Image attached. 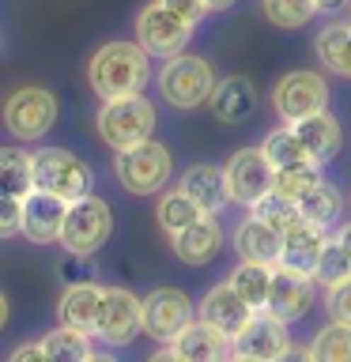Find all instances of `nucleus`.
<instances>
[{
  "label": "nucleus",
  "mask_w": 351,
  "mask_h": 362,
  "mask_svg": "<svg viewBox=\"0 0 351 362\" xmlns=\"http://www.w3.org/2000/svg\"><path fill=\"white\" fill-rule=\"evenodd\" d=\"M147 79H151V53L140 42H106L87 61V83L98 98L140 95Z\"/></svg>",
  "instance_id": "f257e3e1"
},
{
  "label": "nucleus",
  "mask_w": 351,
  "mask_h": 362,
  "mask_svg": "<svg viewBox=\"0 0 351 362\" xmlns=\"http://www.w3.org/2000/svg\"><path fill=\"white\" fill-rule=\"evenodd\" d=\"M215 83H219V76H215V68H212L208 57H200V53L166 57L163 68H159V76H155L159 95H163V102H166V106H174V110H200V106H208Z\"/></svg>",
  "instance_id": "f03ea898"
},
{
  "label": "nucleus",
  "mask_w": 351,
  "mask_h": 362,
  "mask_svg": "<svg viewBox=\"0 0 351 362\" xmlns=\"http://www.w3.org/2000/svg\"><path fill=\"white\" fill-rule=\"evenodd\" d=\"M159 113L151 106V98L144 95H117V98H102V106L95 113V132L110 151H125L132 144L151 140Z\"/></svg>",
  "instance_id": "7ed1b4c3"
},
{
  "label": "nucleus",
  "mask_w": 351,
  "mask_h": 362,
  "mask_svg": "<svg viewBox=\"0 0 351 362\" xmlns=\"http://www.w3.org/2000/svg\"><path fill=\"white\" fill-rule=\"evenodd\" d=\"M113 177L129 197H155L174 177V155L159 140L132 144L125 151H113Z\"/></svg>",
  "instance_id": "20e7f679"
},
{
  "label": "nucleus",
  "mask_w": 351,
  "mask_h": 362,
  "mask_svg": "<svg viewBox=\"0 0 351 362\" xmlns=\"http://www.w3.org/2000/svg\"><path fill=\"white\" fill-rule=\"evenodd\" d=\"M113 234V211L110 204L87 192L79 200H68V215H64V230H61V249L64 253H98Z\"/></svg>",
  "instance_id": "39448f33"
},
{
  "label": "nucleus",
  "mask_w": 351,
  "mask_h": 362,
  "mask_svg": "<svg viewBox=\"0 0 351 362\" xmlns=\"http://www.w3.org/2000/svg\"><path fill=\"white\" fill-rule=\"evenodd\" d=\"M333 102V90H328V79L313 68H294V72H283L272 87V110H276L280 121H302L310 113L328 110Z\"/></svg>",
  "instance_id": "423d86ee"
},
{
  "label": "nucleus",
  "mask_w": 351,
  "mask_h": 362,
  "mask_svg": "<svg viewBox=\"0 0 351 362\" xmlns=\"http://www.w3.org/2000/svg\"><path fill=\"white\" fill-rule=\"evenodd\" d=\"M61 117V102L45 87H16L4 98V129L23 144L42 140Z\"/></svg>",
  "instance_id": "0eeeda50"
},
{
  "label": "nucleus",
  "mask_w": 351,
  "mask_h": 362,
  "mask_svg": "<svg viewBox=\"0 0 351 362\" xmlns=\"http://www.w3.org/2000/svg\"><path fill=\"white\" fill-rule=\"evenodd\" d=\"M34 181H38V189L57 192L64 200H79L95 189L91 166L64 147H38L34 151Z\"/></svg>",
  "instance_id": "6e6552de"
},
{
  "label": "nucleus",
  "mask_w": 351,
  "mask_h": 362,
  "mask_svg": "<svg viewBox=\"0 0 351 362\" xmlns=\"http://www.w3.org/2000/svg\"><path fill=\"white\" fill-rule=\"evenodd\" d=\"M136 42L151 57L166 61V57L185 53V45L192 42V23L174 16L163 0H151V4H144L136 11Z\"/></svg>",
  "instance_id": "1a4fd4ad"
},
{
  "label": "nucleus",
  "mask_w": 351,
  "mask_h": 362,
  "mask_svg": "<svg viewBox=\"0 0 351 362\" xmlns=\"http://www.w3.org/2000/svg\"><path fill=\"white\" fill-rule=\"evenodd\" d=\"M291 332L287 321H280L276 313L257 310L249 317V325L238 336H231V358H246V362H280L291 358Z\"/></svg>",
  "instance_id": "9d476101"
},
{
  "label": "nucleus",
  "mask_w": 351,
  "mask_h": 362,
  "mask_svg": "<svg viewBox=\"0 0 351 362\" xmlns=\"http://www.w3.org/2000/svg\"><path fill=\"white\" fill-rule=\"evenodd\" d=\"M197 321V305L181 287H155L144 294V336L170 344Z\"/></svg>",
  "instance_id": "9b49d317"
},
{
  "label": "nucleus",
  "mask_w": 351,
  "mask_h": 362,
  "mask_svg": "<svg viewBox=\"0 0 351 362\" xmlns=\"http://www.w3.org/2000/svg\"><path fill=\"white\" fill-rule=\"evenodd\" d=\"M136 336H144V298L129 287H106L95 339L106 347H129Z\"/></svg>",
  "instance_id": "f8f14e48"
},
{
  "label": "nucleus",
  "mask_w": 351,
  "mask_h": 362,
  "mask_svg": "<svg viewBox=\"0 0 351 362\" xmlns=\"http://www.w3.org/2000/svg\"><path fill=\"white\" fill-rule=\"evenodd\" d=\"M223 170H226V185H231V200L246 211L260 197H268L272 185H276V166L265 155V147H238Z\"/></svg>",
  "instance_id": "ddd939ff"
},
{
  "label": "nucleus",
  "mask_w": 351,
  "mask_h": 362,
  "mask_svg": "<svg viewBox=\"0 0 351 362\" xmlns=\"http://www.w3.org/2000/svg\"><path fill=\"white\" fill-rule=\"evenodd\" d=\"M317 287H321V283L313 276H302V272H291V268L276 264L272 294H268V313H276L280 321H287V325L302 321L317 302Z\"/></svg>",
  "instance_id": "4468645a"
},
{
  "label": "nucleus",
  "mask_w": 351,
  "mask_h": 362,
  "mask_svg": "<svg viewBox=\"0 0 351 362\" xmlns=\"http://www.w3.org/2000/svg\"><path fill=\"white\" fill-rule=\"evenodd\" d=\"M231 355V336L197 317L178 339H170L155 351V358H181V362H215Z\"/></svg>",
  "instance_id": "2eb2a0df"
},
{
  "label": "nucleus",
  "mask_w": 351,
  "mask_h": 362,
  "mask_svg": "<svg viewBox=\"0 0 351 362\" xmlns=\"http://www.w3.org/2000/svg\"><path fill=\"white\" fill-rule=\"evenodd\" d=\"M223 242H226V238H223V223H219V215H215V211L200 215L197 223L185 226V230L170 234V249H174V257L181 260V264H192V268L212 264V260L219 257Z\"/></svg>",
  "instance_id": "dca6fc26"
},
{
  "label": "nucleus",
  "mask_w": 351,
  "mask_h": 362,
  "mask_svg": "<svg viewBox=\"0 0 351 362\" xmlns=\"http://www.w3.org/2000/svg\"><path fill=\"white\" fill-rule=\"evenodd\" d=\"M64 215H68V200L57 192L34 189L27 204H23V238L34 245H53L61 242L64 230Z\"/></svg>",
  "instance_id": "f3484780"
},
{
  "label": "nucleus",
  "mask_w": 351,
  "mask_h": 362,
  "mask_svg": "<svg viewBox=\"0 0 351 362\" xmlns=\"http://www.w3.org/2000/svg\"><path fill=\"white\" fill-rule=\"evenodd\" d=\"M231 245H234L238 260H257V264H272V268L283 260V230H276V226L265 223L253 211L234 226Z\"/></svg>",
  "instance_id": "a211bd4d"
},
{
  "label": "nucleus",
  "mask_w": 351,
  "mask_h": 362,
  "mask_svg": "<svg viewBox=\"0 0 351 362\" xmlns=\"http://www.w3.org/2000/svg\"><path fill=\"white\" fill-rule=\"evenodd\" d=\"M253 313H257V310L231 287V283L208 287V291H204V298L197 302V317H204V321L215 325V328H219V332H226V336H238V332H242Z\"/></svg>",
  "instance_id": "6ab92c4d"
},
{
  "label": "nucleus",
  "mask_w": 351,
  "mask_h": 362,
  "mask_svg": "<svg viewBox=\"0 0 351 362\" xmlns=\"http://www.w3.org/2000/svg\"><path fill=\"white\" fill-rule=\"evenodd\" d=\"M257 102H260V95L253 87V79L223 76L219 83H215L212 98H208V110H212V117L219 124H242V121H249L257 113Z\"/></svg>",
  "instance_id": "aec40b11"
},
{
  "label": "nucleus",
  "mask_w": 351,
  "mask_h": 362,
  "mask_svg": "<svg viewBox=\"0 0 351 362\" xmlns=\"http://www.w3.org/2000/svg\"><path fill=\"white\" fill-rule=\"evenodd\" d=\"M102 294H106V287H98L95 279L68 283L61 291V298H57V321L95 336V325H98V313H102Z\"/></svg>",
  "instance_id": "412c9836"
},
{
  "label": "nucleus",
  "mask_w": 351,
  "mask_h": 362,
  "mask_svg": "<svg viewBox=\"0 0 351 362\" xmlns=\"http://www.w3.org/2000/svg\"><path fill=\"white\" fill-rule=\"evenodd\" d=\"M328 242V230L317 226L310 219H299L283 230V268L291 272H302V276H313L317 272V260H321V249Z\"/></svg>",
  "instance_id": "4be33fe9"
},
{
  "label": "nucleus",
  "mask_w": 351,
  "mask_h": 362,
  "mask_svg": "<svg viewBox=\"0 0 351 362\" xmlns=\"http://www.w3.org/2000/svg\"><path fill=\"white\" fill-rule=\"evenodd\" d=\"M178 185L185 189L204 211H215V215H219L226 204H234V200H231V185H226V170L215 166V163H192L185 174H181Z\"/></svg>",
  "instance_id": "5701e85b"
},
{
  "label": "nucleus",
  "mask_w": 351,
  "mask_h": 362,
  "mask_svg": "<svg viewBox=\"0 0 351 362\" xmlns=\"http://www.w3.org/2000/svg\"><path fill=\"white\" fill-rule=\"evenodd\" d=\"M294 129H299V136L306 140V147H310L313 163H321V166L333 163V158L340 155V147H344V129H340L333 110L310 113V117L294 121Z\"/></svg>",
  "instance_id": "b1692460"
},
{
  "label": "nucleus",
  "mask_w": 351,
  "mask_h": 362,
  "mask_svg": "<svg viewBox=\"0 0 351 362\" xmlns=\"http://www.w3.org/2000/svg\"><path fill=\"white\" fill-rule=\"evenodd\" d=\"M313 53L325 64V72L351 79V19L347 23H325L313 38Z\"/></svg>",
  "instance_id": "393cba45"
},
{
  "label": "nucleus",
  "mask_w": 351,
  "mask_h": 362,
  "mask_svg": "<svg viewBox=\"0 0 351 362\" xmlns=\"http://www.w3.org/2000/svg\"><path fill=\"white\" fill-rule=\"evenodd\" d=\"M272 276H276V268L272 264H257V260H238L231 268V276L226 283L242 294V298L253 305V310H268V294H272Z\"/></svg>",
  "instance_id": "a878e982"
},
{
  "label": "nucleus",
  "mask_w": 351,
  "mask_h": 362,
  "mask_svg": "<svg viewBox=\"0 0 351 362\" xmlns=\"http://www.w3.org/2000/svg\"><path fill=\"white\" fill-rule=\"evenodd\" d=\"M260 147H265V155L272 158V166H276V170L313 163V155H310V147H306V140L299 136V129L287 124V121H283L280 129H272L265 140H260Z\"/></svg>",
  "instance_id": "bb28decb"
},
{
  "label": "nucleus",
  "mask_w": 351,
  "mask_h": 362,
  "mask_svg": "<svg viewBox=\"0 0 351 362\" xmlns=\"http://www.w3.org/2000/svg\"><path fill=\"white\" fill-rule=\"evenodd\" d=\"M299 211H302V219H310L317 226H336L340 223V215H344V192H340L333 181H317V185L306 192V197L299 200Z\"/></svg>",
  "instance_id": "cd10ccee"
},
{
  "label": "nucleus",
  "mask_w": 351,
  "mask_h": 362,
  "mask_svg": "<svg viewBox=\"0 0 351 362\" xmlns=\"http://www.w3.org/2000/svg\"><path fill=\"white\" fill-rule=\"evenodd\" d=\"M200 215H208L200 208L197 200L189 197L185 189H170V192H163V197H159V204H155V223L163 226L166 234H178V230H185L189 223H197Z\"/></svg>",
  "instance_id": "c85d7f7f"
},
{
  "label": "nucleus",
  "mask_w": 351,
  "mask_h": 362,
  "mask_svg": "<svg viewBox=\"0 0 351 362\" xmlns=\"http://www.w3.org/2000/svg\"><path fill=\"white\" fill-rule=\"evenodd\" d=\"M91 339H95L91 332H79V328L57 321L53 332L42 336V344H45L50 362H76V358H95V344Z\"/></svg>",
  "instance_id": "c756f323"
},
{
  "label": "nucleus",
  "mask_w": 351,
  "mask_h": 362,
  "mask_svg": "<svg viewBox=\"0 0 351 362\" xmlns=\"http://www.w3.org/2000/svg\"><path fill=\"white\" fill-rule=\"evenodd\" d=\"M260 16L276 30H302L321 16L317 0H260Z\"/></svg>",
  "instance_id": "7c9ffc66"
},
{
  "label": "nucleus",
  "mask_w": 351,
  "mask_h": 362,
  "mask_svg": "<svg viewBox=\"0 0 351 362\" xmlns=\"http://www.w3.org/2000/svg\"><path fill=\"white\" fill-rule=\"evenodd\" d=\"M0 170H4V192L8 197H30V192L38 189V181H34V151L4 147V151H0Z\"/></svg>",
  "instance_id": "2f4dec72"
},
{
  "label": "nucleus",
  "mask_w": 351,
  "mask_h": 362,
  "mask_svg": "<svg viewBox=\"0 0 351 362\" xmlns=\"http://www.w3.org/2000/svg\"><path fill=\"white\" fill-rule=\"evenodd\" d=\"M310 358L313 362H351V325L328 317V325H321L310 339Z\"/></svg>",
  "instance_id": "473e14b6"
},
{
  "label": "nucleus",
  "mask_w": 351,
  "mask_h": 362,
  "mask_svg": "<svg viewBox=\"0 0 351 362\" xmlns=\"http://www.w3.org/2000/svg\"><path fill=\"white\" fill-rule=\"evenodd\" d=\"M253 215H260L265 223H272L276 230H287L291 223H299L302 219V211H299V200H291V197H283V192L272 189L268 197H260L253 208H249Z\"/></svg>",
  "instance_id": "72a5a7b5"
},
{
  "label": "nucleus",
  "mask_w": 351,
  "mask_h": 362,
  "mask_svg": "<svg viewBox=\"0 0 351 362\" xmlns=\"http://www.w3.org/2000/svg\"><path fill=\"white\" fill-rule=\"evenodd\" d=\"M351 276V257L347 249L336 242V238H328L325 249H321V260H317V272L313 279L321 283V287H336V283H344Z\"/></svg>",
  "instance_id": "f704fd0d"
},
{
  "label": "nucleus",
  "mask_w": 351,
  "mask_h": 362,
  "mask_svg": "<svg viewBox=\"0 0 351 362\" xmlns=\"http://www.w3.org/2000/svg\"><path fill=\"white\" fill-rule=\"evenodd\" d=\"M317 181H321V163H306V166H287V170H276V192L291 200H302Z\"/></svg>",
  "instance_id": "c9c22d12"
},
{
  "label": "nucleus",
  "mask_w": 351,
  "mask_h": 362,
  "mask_svg": "<svg viewBox=\"0 0 351 362\" xmlns=\"http://www.w3.org/2000/svg\"><path fill=\"white\" fill-rule=\"evenodd\" d=\"M325 313L333 321L351 325V276L344 283H336V287H325Z\"/></svg>",
  "instance_id": "e433bc0d"
},
{
  "label": "nucleus",
  "mask_w": 351,
  "mask_h": 362,
  "mask_svg": "<svg viewBox=\"0 0 351 362\" xmlns=\"http://www.w3.org/2000/svg\"><path fill=\"white\" fill-rule=\"evenodd\" d=\"M23 204H27V197H8L4 192V204H0V238L23 234Z\"/></svg>",
  "instance_id": "4c0bfd02"
},
{
  "label": "nucleus",
  "mask_w": 351,
  "mask_h": 362,
  "mask_svg": "<svg viewBox=\"0 0 351 362\" xmlns=\"http://www.w3.org/2000/svg\"><path fill=\"white\" fill-rule=\"evenodd\" d=\"M163 4L174 11V16H181L185 23H192V27H200L204 19H208V0H163Z\"/></svg>",
  "instance_id": "58836bf2"
},
{
  "label": "nucleus",
  "mask_w": 351,
  "mask_h": 362,
  "mask_svg": "<svg viewBox=\"0 0 351 362\" xmlns=\"http://www.w3.org/2000/svg\"><path fill=\"white\" fill-rule=\"evenodd\" d=\"M8 358H11V362H27V358L38 362V358H50V355H45V344H19Z\"/></svg>",
  "instance_id": "ea45409f"
},
{
  "label": "nucleus",
  "mask_w": 351,
  "mask_h": 362,
  "mask_svg": "<svg viewBox=\"0 0 351 362\" xmlns=\"http://www.w3.org/2000/svg\"><path fill=\"white\" fill-rule=\"evenodd\" d=\"M321 4V16H336V11H344L351 0H317Z\"/></svg>",
  "instance_id": "a19ab883"
},
{
  "label": "nucleus",
  "mask_w": 351,
  "mask_h": 362,
  "mask_svg": "<svg viewBox=\"0 0 351 362\" xmlns=\"http://www.w3.org/2000/svg\"><path fill=\"white\" fill-rule=\"evenodd\" d=\"M336 242L344 245V249H347V257H351V219L336 226Z\"/></svg>",
  "instance_id": "79ce46f5"
},
{
  "label": "nucleus",
  "mask_w": 351,
  "mask_h": 362,
  "mask_svg": "<svg viewBox=\"0 0 351 362\" xmlns=\"http://www.w3.org/2000/svg\"><path fill=\"white\" fill-rule=\"evenodd\" d=\"M234 4H238V0H208L212 11H226V8H234Z\"/></svg>",
  "instance_id": "37998d69"
},
{
  "label": "nucleus",
  "mask_w": 351,
  "mask_h": 362,
  "mask_svg": "<svg viewBox=\"0 0 351 362\" xmlns=\"http://www.w3.org/2000/svg\"><path fill=\"white\" fill-rule=\"evenodd\" d=\"M347 16H351V4H347Z\"/></svg>",
  "instance_id": "c03bdc74"
}]
</instances>
